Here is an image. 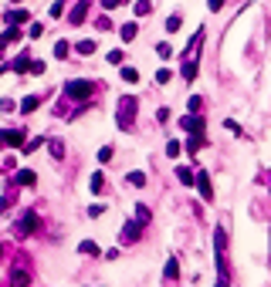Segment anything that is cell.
<instances>
[{
  "instance_id": "obj_1",
  "label": "cell",
  "mask_w": 271,
  "mask_h": 287,
  "mask_svg": "<svg viewBox=\"0 0 271 287\" xmlns=\"http://www.w3.org/2000/svg\"><path fill=\"white\" fill-rule=\"evenodd\" d=\"M65 92H68V98H75V101H85L95 88H92V81H81V78H78V81H68V85H65Z\"/></svg>"
},
{
  "instance_id": "obj_2",
  "label": "cell",
  "mask_w": 271,
  "mask_h": 287,
  "mask_svg": "<svg viewBox=\"0 0 271 287\" xmlns=\"http://www.w3.org/2000/svg\"><path fill=\"white\" fill-rule=\"evenodd\" d=\"M133 112H136V98H122V101H119V125H122V129L133 125Z\"/></svg>"
},
{
  "instance_id": "obj_3",
  "label": "cell",
  "mask_w": 271,
  "mask_h": 287,
  "mask_svg": "<svg viewBox=\"0 0 271 287\" xmlns=\"http://www.w3.org/2000/svg\"><path fill=\"white\" fill-rule=\"evenodd\" d=\"M34 227H38V213H24L20 223L14 227V233H17V237H27V233H34Z\"/></svg>"
},
{
  "instance_id": "obj_4",
  "label": "cell",
  "mask_w": 271,
  "mask_h": 287,
  "mask_svg": "<svg viewBox=\"0 0 271 287\" xmlns=\"http://www.w3.org/2000/svg\"><path fill=\"white\" fill-rule=\"evenodd\" d=\"M197 186H200V196L210 203V199H213V190H210V179H207V172H197Z\"/></svg>"
},
{
  "instance_id": "obj_5",
  "label": "cell",
  "mask_w": 271,
  "mask_h": 287,
  "mask_svg": "<svg viewBox=\"0 0 271 287\" xmlns=\"http://www.w3.org/2000/svg\"><path fill=\"white\" fill-rule=\"evenodd\" d=\"M88 7H92V0H78V7L71 10V24H81V20H85V10H88Z\"/></svg>"
},
{
  "instance_id": "obj_6",
  "label": "cell",
  "mask_w": 271,
  "mask_h": 287,
  "mask_svg": "<svg viewBox=\"0 0 271 287\" xmlns=\"http://www.w3.org/2000/svg\"><path fill=\"white\" fill-rule=\"evenodd\" d=\"M163 277H166L170 284H173L176 277H180V264H176V257H170V260H166V270H163Z\"/></svg>"
},
{
  "instance_id": "obj_7",
  "label": "cell",
  "mask_w": 271,
  "mask_h": 287,
  "mask_svg": "<svg viewBox=\"0 0 271 287\" xmlns=\"http://www.w3.org/2000/svg\"><path fill=\"white\" fill-rule=\"evenodd\" d=\"M176 179H180V183H183V186H194V183H197L194 169H187V166H180V169H176Z\"/></svg>"
},
{
  "instance_id": "obj_8",
  "label": "cell",
  "mask_w": 271,
  "mask_h": 287,
  "mask_svg": "<svg viewBox=\"0 0 271 287\" xmlns=\"http://www.w3.org/2000/svg\"><path fill=\"white\" fill-rule=\"evenodd\" d=\"M122 240H126V243L139 240V223H126V230H122Z\"/></svg>"
},
{
  "instance_id": "obj_9",
  "label": "cell",
  "mask_w": 271,
  "mask_h": 287,
  "mask_svg": "<svg viewBox=\"0 0 271 287\" xmlns=\"http://www.w3.org/2000/svg\"><path fill=\"white\" fill-rule=\"evenodd\" d=\"M78 253H85V257H98V243H92V240H81V243H78Z\"/></svg>"
},
{
  "instance_id": "obj_10",
  "label": "cell",
  "mask_w": 271,
  "mask_h": 287,
  "mask_svg": "<svg viewBox=\"0 0 271 287\" xmlns=\"http://www.w3.org/2000/svg\"><path fill=\"white\" fill-rule=\"evenodd\" d=\"M3 142H7V145H20V142H24V132H20V129H10V132H3Z\"/></svg>"
},
{
  "instance_id": "obj_11",
  "label": "cell",
  "mask_w": 271,
  "mask_h": 287,
  "mask_svg": "<svg viewBox=\"0 0 271 287\" xmlns=\"http://www.w3.org/2000/svg\"><path fill=\"white\" fill-rule=\"evenodd\" d=\"M38 105H41V98H34V95H27V98H24V101H20V112L27 115V112H34V108H38Z\"/></svg>"
},
{
  "instance_id": "obj_12",
  "label": "cell",
  "mask_w": 271,
  "mask_h": 287,
  "mask_svg": "<svg viewBox=\"0 0 271 287\" xmlns=\"http://www.w3.org/2000/svg\"><path fill=\"white\" fill-rule=\"evenodd\" d=\"M17 183H20V186H34V172H31V169H20L17 172Z\"/></svg>"
},
{
  "instance_id": "obj_13",
  "label": "cell",
  "mask_w": 271,
  "mask_h": 287,
  "mask_svg": "<svg viewBox=\"0 0 271 287\" xmlns=\"http://www.w3.org/2000/svg\"><path fill=\"white\" fill-rule=\"evenodd\" d=\"M149 10H153V3H149V0H136V17H146Z\"/></svg>"
},
{
  "instance_id": "obj_14",
  "label": "cell",
  "mask_w": 271,
  "mask_h": 287,
  "mask_svg": "<svg viewBox=\"0 0 271 287\" xmlns=\"http://www.w3.org/2000/svg\"><path fill=\"white\" fill-rule=\"evenodd\" d=\"M10 68H14V71H31V61H27V54H20L17 61L10 64Z\"/></svg>"
},
{
  "instance_id": "obj_15",
  "label": "cell",
  "mask_w": 271,
  "mask_h": 287,
  "mask_svg": "<svg viewBox=\"0 0 271 287\" xmlns=\"http://www.w3.org/2000/svg\"><path fill=\"white\" fill-rule=\"evenodd\" d=\"M183 78H187V81L197 78V61H187V64H183Z\"/></svg>"
},
{
  "instance_id": "obj_16",
  "label": "cell",
  "mask_w": 271,
  "mask_h": 287,
  "mask_svg": "<svg viewBox=\"0 0 271 287\" xmlns=\"http://www.w3.org/2000/svg\"><path fill=\"white\" fill-rule=\"evenodd\" d=\"M7 20H10V24H24V20H27V10H10Z\"/></svg>"
},
{
  "instance_id": "obj_17",
  "label": "cell",
  "mask_w": 271,
  "mask_h": 287,
  "mask_svg": "<svg viewBox=\"0 0 271 287\" xmlns=\"http://www.w3.org/2000/svg\"><path fill=\"white\" fill-rule=\"evenodd\" d=\"M122 81L136 85V81H139V71H136V68H122Z\"/></svg>"
},
{
  "instance_id": "obj_18",
  "label": "cell",
  "mask_w": 271,
  "mask_h": 287,
  "mask_svg": "<svg viewBox=\"0 0 271 287\" xmlns=\"http://www.w3.org/2000/svg\"><path fill=\"white\" fill-rule=\"evenodd\" d=\"M136 31H139L136 24H122V41H133V38H136Z\"/></svg>"
},
{
  "instance_id": "obj_19",
  "label": "cell",
  "mask_w": 271,
  "mask_h": 287,
  "mask_svg": "<svg viewBox=\"0 0 271 287\" xmlns=\"http://www.w3.org/2000/svg\"><path fill=\"white\" fill-rule=\"evenodd\" d=\"M92 51H95V41H81L78 44V54H92Z\"/></svg>"
},
{
  "instance_id": "obj_20",
  "label": "cell",
  "mask_w": 271,
  "mask_h": 287,
  "mask_svg": "<svg viewBox=\"0 0 271 287\" xmlns=\"http://www.w3.org/2000/svg\"><path fill=\"white\" fill-rule=\"evenodd\" d=\"M55 57H68V41H58L55 44Z\"/></svg>"
},
{
  "instance_id": "obj_21",
  "label": "cell",
  "mask_w": 271,
  "mask_h": 287,
  "mask_svg": "<svg viewBox=\"0 0 271 287\" xmlns=\"http://www.w3.org/2000/svg\"><path fill=\"white\" fill-rule=\"evenodd\" d=\"M10 284H31V277H27L24 270H14V281H10Z\"/></svg>"
},
{
  "instance_id": "obj_22",
  "label": "cell",
  "mask_w": 271,
  "mask_h": 287,
  "mask_svg": "<svg viewBox=\"0 0 271 287\" xmlns=\"http://www.w3.org/2000/svg\"><path fill=\"white\" fill-rule=\"evenodd\" d=\"M102 183H105L102 172H95V176H92V192H102Z\"/></svg>"
},
{
  "instance_id": "obj_23",
  "label": "cell",
  "mask_w": 271,
  "mask_h": 287,
  "mask_svg": "<svg viewBox=\"0 0 271 287\" xmlns=\"http://www.w3.org/2000/svg\"><path fill=\"white\" fill-rule=\"evenodd\" d=\"M129 183H133V186H142V183H146V176H142V172H129Z\"/></svg>"
},
{
  "instance_id": "obj_24",
  "label": "cell",
  "mask_w": 271,
  "mask_h": 287,
  "mask_svg": "<svg viewBox=\"0 0 271 287\" xmlns=\"http://www.w3.org/2000/svg\"><path fill=\"white\" fill-rule=\"evenodd\" d=\"M166 31H180V14H173V17L166 20Z\"/></svg>"
},
{
  "instance_id": "obj_25",
  "label": "cell",
  "mask_w": 271,
  "mask_h": 287,
  "mask_svg": "<svg viewBox=\"0 0 271 287\" xmlns=\"http://www.w3.org/2000/svg\"><path fill=\"white\" fill-rule=\"evenodd\" d=\"M51 155L61 159V155H65V145H61V142H51Z\"/></svg>"
},
{
  "instance_id": "obj_26",
  "label": "cell",
  "mask_w": 271,
  "mask_h": 287,
  "mask_svg": "<svg viewBox=\"0 0 271 287\" xmlns=\"http://www.w3.org/2000/svg\"><path fill=\"white\" fill-rule=\"evenodd\" d=\"M166 155L176 159V155H180V142H170V145H166Z\"/></svg>"
},
{
  "instance_id": "obj_27",
  "label": "cell",
  "mask_w": 271,
  "mask_h": 287,
  "mask_svg": "<svg viewBox=\"0 0 271 287\" xmlns=\"http://www.w3.org/2000/svg\"><path fill=\"white\" fill-rule=\"evenodd\" d=\"M122 3H126V0H102V7H105V10H116V7H122Z\"/></svg>"
},
{
  "instance_id": "obj_28",
  "label": "cell",
  "mask_w": 271,
  "mask_h": 287,
  "mask_svg": "<svg viewBox=\"0 0 271 287\" xmlns=\"http://www.w3.org/2000/svg\"><path fill=\"white\" fill-rule=\"evenodd\" d=\"M31 75H44V61H31Z\"/></svg>"
},
{
  "instance_id": "obj_29",
  "label": "cell",
  "mask_w": 271,
  "mask_h": 287,
  "mask_svg": "<svg viewBox=\"0 0 271 287\" xmlns=\"http://www.w3.org/2000/svg\"><path fill=\"white\" fill-rule=\"evenodd\" d=\"M156 81H159V85H166V81H170V71H166V68H159V71H156Z\"/></svg>"
},
{
  "instance_id": "obj_30",
  "label": "cell",
  "mask_w": 271,
  "mask_h": 287,
  "mask_svg": "<svg viewBox=\"0 0 271 287\" xmlns=\"http://www.w3.org/2000/svg\"><path fill=\"white\" fill-rule=\"evenodd\" d=\"M38 145H41V139H34V142H27V145H20V152H34Z\"/></svg>"
},
{
  "instance_id": "obj_31",
  "label": "cell",
  "mask_w": 271,
  "mask_h": 287,
  "mask_svg": "<svg viewBox=\"0 0 271 287\" xmlns=\"http://www.w3.org/2000/svg\"><path fill=\"white\" fill-rule=\"evenodd\" d=\"M156 51H159V57H170V54H173V48H170V44H159Z\"/></svg>"
},
{
  "instance_id": "obj_32",
  "label": "cell",
  "mask_w": 271,
  "mask_h": 287,
  "mask_svg": "<svg viewBox=\"0 0 271 287\" xmlns=\"http://www.w3.org/2000/svg\"><path fill=\"white\" fill-rule=\"evenodd\" d=\"M61 10H65V0H58V3L51 7V17H61Z\"/></svg>"
},
{
  "instance_id": "obj_33",
  "label": "cell",
  "mask_w": 271,
  "mask_h": 287,
  "mask_svg": "<svg viewBox=\"0 0 271 287\" xmlns=\"http://www.w3.org/2000/svg\"><path fill=\"white\" fill-rule=\"evenodd\" d=\"M122 61V51H109V64H119Z\"/></svg>"
},
{
  "instance_id": "obj_34",
  "label": "cell",
  "mask_w": 271,
  "mask_h": 287,
  "mask_svg": "<svg viewBox=\"0 0 271 287\" xmlns=\"http://www.w3.org/2000/svg\"><path fill=\"white\" fill-rule=\"evenodd\" d=\"M207 3H210V10H220L224 7V0H207Z\"/></svg>"
},
{
  "instance_id": "obj_35",
  "label": "cell",
  "mask_w": 271,
  "mask_h": 287,
  "mask_svg": "<svg viewBox=\"0 0 271 287\" xmlns=\"http://www.w3.org/2000/svg\"><path fill=\"white\" fill-rule=\"evenodd\" d=\"M7 206H10V196H3V199H0V213L7 210Z\"/></svg>"
},
{
  "instance_id": "obj_36",
  "label": "cell",
  "mask_w": 271,
  "mask_h": 287,
  "mask_svg": "<svg viewBox=\"0 0 271 287\" xmlns=\"http://www.w3.org/2000/svg\"><path fill=\"white\" fill-rule=\"evenodd\" d=\"M0 149H3V135H0Z\"/></svg>"
},
{
  "instance_id": "obj_37",
  "label": "cell",
  "mask_w": 271,
  "mask_h": 287,
  "mask_svg": "<svg viewBox=\"0 0 271 287\" xmlns=\"http://www.w3.org/2000/svg\"><path fill=\"white\" fill-rule=\"evenodd\" d=\"M0 253H3V247H0Z\"/></svg>"
}]
</instances>
